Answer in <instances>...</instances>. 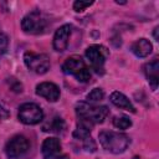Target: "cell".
<instances>
[{"label": "cell", "mask_w": 159, "mask_h": 159, "mask_svg": "<svg viewBox=\"0 0 159 159\" xmlns=\"http://www.w3.org/2000/svg\"><path fill=\"white\" fill-rule=\"evenodd\" d=\"M109 99H111V102H112L116 107H118V108L129 111V112H132V113L135 112V108H134V106L132 104V102H130V101L128 99V97L124 96L122 92H118V91L113 92V93L111 94Z\"/></svg>", "instance_id": "13"}, {"label": "cell", "mask_w": 159, "mask_h": 159, "mask_svg": "<svg viewBox=\"0 0 159 159\" xmlns=\"http://www.w3.org/2000/svg\"><path fill=\"white\" fill-rule=\"evenodd\" d=\"M65 129V122L62 120V118H53L51 123H48V128H43V130L46 132H53V133H60Z\"/></svg>", "instance_id": "15"}, {"label": "cell", "mask_w": 159, "mask_h": 159, "mask_svg": "<svg viewBox=\"0 0 159 159\" xmlns=\"http://www.w3.org/2000/svg\"><path fill=\"white\" fill-rule=\"evenodd\" d=\"M144 73L147 76V80L152 87L153 91L157 89L159 83V61L158 58H154L153 61L148 62L144 66Z\"/></svg>", "instance_id": "11"}, {"label": "cell", "mask_w": 159, "mask_h": 159, "mask_svg": "<svg viewBox=\"0 0 159 159\" xmlns=\"http://www.w3.org/2000/svg\"><path fill=\"white\" fill-rule=\"evenodd\" d=\"M84 55L92 70L102 75L104 72V62H106V58L109 56V51L102 45H92L86 50Z\"/></svg>", "instance_id": "5"}, {"label": "cell", "mask_w": 159, "mask_h": 159, "mask_svg": "<svg viewBox=\"0 0 159 159\" xmlns=\"http://www.w3.org/2000/svg\"><path fill=\"white\" fill-rule=\"evenodd\" d=\"M7 45H9V39H7V36L4 35V34H0V57L6 52Z\"/></svg>", "instance_id": "19"}, {"label": "cell", "mask_w": 159, "mask_h": 159, "mask_svg": "<svg viewBox=\"0 0 159 159\" xmlns=\"http://www.w3.org/2000/svg\"><path fill=\"white\" fill-rule=\"evenodd\" d=\"M20 122L24 124H37L42 120L43 118V112L40 106L36 103H24L19 108V114H17Z\"/></svg>", "instance_id": "7"}, {"label": "cell", "mask_w": 159, "mask_h": 159, "mask_svg": "<svg viewBox=\"0 0 159 159\" xmlns=\"http://www.w3.org/2000/svg\"><path fill=\"white\" fill-rule=\"evenodd\" d=\"M24 62L30 71L37 75H43L50 68V58L45 53H36L34 51H27L24 55Z\"/></svg>", "instance_id": "6"}, {"label": "cell", "mask_w": 159, "mask_h": 159, "mask_svg": "<svg viewBox=\"0 0 159 159\" xmlns=\"http://www.w3.org/2000/svg\"><path fill=\"white\" fill-rule=\"evenodd\" d=\"M157 32H158V27L154 29V37H155V40H158V34Z\"/></svg>", "instance_id": "21"}, {"label": "cell", "mask_w": 159, "mask_h": 159, "mask_svg": "<svg viewBox=\"0 0 159 159\" xmlns=\"http://www.w3.org/2000/svg\"><path fill=\"white\" fill-rule=\"evenodd\" d=\"M101 145L109 153L113 154H120L125 152V149L130 144L129 137H127L123 133L112 132V130H102L98 134Z\"/></svg>", "instance_id": "2"}, {"label": "cell", "mask_w": 159, "mask_h": 159, "mask_svg": "<svg viewBox=\"0 0 159 159\" xmlns=\"http://www.w3.org/2000/svg\"><path fill=\"white\" fill-rule=\"evenodd\" d=\"M130 48H132V52L137 57H147L152 52L153 46H152V43H150L149 40H147V39H139L135 42H133V45H132Z\"/></svg>", "instance_id": "14"}, {"label": "cell", "mask_w": 159, "mask_h": 159, "mask_svg": "<svg viewBox=\"0 0 159 159\" xmlns=\"http://www.w3.org/2000/svg\"><path fill=\"white\" fill-rule=\"evenodd\" d=\"M30 149V142L24 135L12 137L5 145V153L9 158H19Z\"/></svg>", "instance_id": "8"}, {"label": "cell", "mask_w": 159, "mask_h": 159, "mask_svg": "<svg viewBox=\"0 0 159 159\" xmlns=\"http://www.w3.org/2000/svg\"><path fill=\"white\" fill-rule=\"evenodd\" d=\"M62 70L67 75L75 76L80 82H88L91 80V72L86 62L77 55L68 57L62 65Z\"/></svg>", "instance_id": "3"}, {"label": "cell", "mask_w": 159, "mask_h": 159, "mask_svg": "<svg viewBox=\"0 0 159 159\" xmlns=\"http://www.w3.org/2000/svg\"><path fill=\"white\" fill-rule=\"evenodd\" d=\"M109 109L106 106H94L84 102L76 104V114L78 117V125L91 130L93 124L102 123L108 116Z\"/></svg>", "instance_id": "1"}, {"label": "cell", "mask_w": 159, "mask_h": 159, "mask_svg": "<svg viewBox=\"0 0 159 159\" xmlns=\"http://www.w3.org/2000/svg\"><path fill=\"white\" fill-rule=\"evenodd\" d=\"M113 125L117 128V129H128L130 125H132V120L125 117V116H119V117H116L113 119Z\"/></svg>", "instance_id": "16"}, {"label": "cell", "mask_w": 159, "mask_h": 159, "mask_svg": "<svg viewBox=\"0 0 159 159\" xmlns=\"http://www.w3.org/2000/svg\"><path fill=\"white\" fill-rule=\"evenodd\" d=\"M41 152L43 158H50L53 155H57L61 152V143L57 138H47L43 140Z\"/></svg>", "instance_id": "12"}, {"label": "cell", "mask_w": 159, "mask_h": 159, "mask_svg": "<svg viewBox=\"0 0 159 159\" xmlns=\"http://www.w3.org/2000/svg\"><path fill=\"white\" fill-rule=\"evenodd\" d=\"M36 94L50 102H56L60 98V88L52 82H42L36 87Z\"/></svg>", "instance_id": "10"}, {"label": "cell", "mask_w": 159, "mask_h": 159, "mask_svg": "<svg viewBox=\"0 0 159 159\" xmlns=\"http://www.w3.org/2000/svg\"><path fill=\"white\" fill-rule=\"evenodd\" d=\"M47 26V20L43 14L39 10H34L29 12L21 21V27L26 34L39 35L45 31Z\"/></svg>", "instance_id": "4"}, {"label": "cell", "mask_w": 159, "mask_h": 159, "mask_svg": "<svg viewBox=\"0 0 159 159\" xmlns=\"http://www.w3.org/2000/svg\"><path fill=\"white\" fill-rule=\"evenodd\" d=\"M71 36V26L70 25H62L60 29L56 30L53 36V48L58 52H62L68 46V40Z\"/></svg>", "instance_id": "9"}, {"label": "cell", "mask_w": 159, "mask_h": 159, "mask_svg": "<svg viewBox=\"0 0 159 159\" xmlns=\"http://www.w3.org/2000/svg\"><path fill=\"white\" fill-rule=\"evenodd\" d=\"M9 116H10L9 111H7L5 107H2V106L0 104V119H7Z\"/></svg>", "instance_id": "20"}, {"label": "cell", "mask_w": 159, "mask_h": 159, "mask_svg": "<svg viewBox=\"0 0 159 159\" xmlns=\"http://www.w3.org/2000/svg\"><path fill=\"white\" fill-rule=\"evenodd\" d=\"M92 4H93V1H82V0H77V1H75V4H73V9H75V11L81 12V11L86 10L88 6H91Z\"/></svg>", "instance_id": "18"}, {"label": "cell", "mask_w": 159, "mask_h": 159, "mask_svg": "<svg viewBox=\"0 0 159 159\" xmlns=\"http://www.w3.org/2000/svg\"><path fill=\"white\" fill-rule=\"evenodd\" d=\"M104 97V92L101 88H93L88 94H87V99L91 102H98L102 101Z\"/></svg>", "instance_id": "17"}]
</instances>
